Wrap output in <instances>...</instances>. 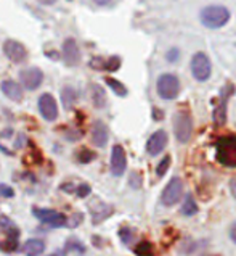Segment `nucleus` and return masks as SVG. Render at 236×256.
Returning <instances> with one entry per match:
<instances>
[{
    "label": "nucleus",
    "mask_w": 236,
    "mask_h": 256,
    "mask_svg": "<svg viewBox=\"0 0 236 256\" xmlns=\"http://www.w3.org/2000/svg\"><path fill=\"white\" fill-rule=\"evenodd\" d=\"M232 18L230 10L224 5H209L204 6L199 13V21L208 29H220L224 28Z\"/></svg>",
    "instance_id": "1"
},
{
    "label": "nucleus",
    "mask_w": 236,
    "mask_h": 256,
    "mask_svg": "<svg viewBox=\"0 0 236 256\" xmlns=\"http://www.w3.org/2000/svg\"><path fill=\"white\" fill-rule=\"evenodd\" d=\"M216 156L220 164L236 168V136H224L216 144Z\"/></svg>",
    "instance_id": "2"
},
{
    "label": "nucleus",
    "mask_w": 236,
    "mask_h": 256,
    "mask_svg": "<svg viewBox=\"0 0 236 256\" xmlns=\"http://www.w3.org/2000/svg\"><path fill=\"white\" fill-rule=\"evenodd\" d=\"M156 89L162 100H174L180 94V79L172 72H164L158 78Z\"/></svg>",
    "instance_id": "3"
},
{
    "label": "nucleus",
    "mask_w": 236,
    "mask_h": 256,
    "mask_svg": "<svg viewBox=\"0 0 236 256\" xmlns=\"http://www.w3.org/2000/svg\"><path fill=\"white\" fill-rule=\"evenodd\" d=\"M174 132L180 144L190 142L193 136V118L188 112H179L174 118Z\"/></svg>",
    "instance_id": "4"
},
{
    "label": "nucleus",
    "mask_w": 236,
    "mask_h": 256,
    "mask_svg": "<svg viewBox=\"0 0 236 256\" xmlns=\"http://www.w3.org/2000/svg\"><path fill=\"white\" fill-rule=\"evenodd\" d=\"M191 74L199 82H206L208 79L211 78V72H212V64L209 56L206 55L204 52H196L191 58Z\"/></svg>",
    "instance_id": "5"
},
{
    "label": "nucleus",
    "mask_w": 236,
    "mask_h": 256,
    "mask_svg": "<svg viewBox=\"0 0 236 256\" xmlns=\"http://www.w3.org/2000/svg\"><path fill=\"white\" fill-rule=\"evenodd\" d=\"M235 94V86L232 82H227L222 89H220V95H219V102L216 104V108H214V122L216 126H224L227 121V105L228 100Z\"/></svg>",
    "instance_id": "6"
},
{
    "label": "nucleus",
    "mask_w": 236,
    "mask_h": 256,
    "mask_svg": "<svg viewBox=\"0 0 236 256\" xmlns=\"http://www.w3.org/2000/svg\"><path fill=\"white\" fill-rule=\"evenodd\" d=\"M183 195V180L180 178H172L171 182L166 186V188L162 190L161 195V203L166 206H172L182 198Z\"/></svg>",
    "instance_id": "7"
},
{
    "label": "nucleus",
    "mask_w": 236,
    "mask_h": 256,
    "mask_svg": "<svg viewBox=\"0 0 236 256\" xmlns=\"http://www.w3.org/2000/svg\"><path fill=\"white\" fill-rule=\"evenodd\" d=\"M34 216L39 219L40 222L48 224L50 228H64L68 224V218L63 213H58L55 210H45V208H35Z\"/></svg>",
    "instance_id": "8"
},
{
    "label": "nucleus",
    "mask_w": 236,
    "mask_h": 256,
    "mask_svg": "<svg viewBox=\"0 0 236 256\" xmlns=\"http://www.w3.org/2000/svg\"><path fill=\"white\" fill-rule=\"evenodd\" d=\"M3 54L13 63H23L27 58L26 47L21 42L13 40V39L5 40V44H3Z\"/></svg>",
    "instance_id": "9"
},
{
    "label": "nucleus",
    "mask_w": 236,
    "mask_h": 256,
    "mask_svg": "<svg viewBox=\"0 0 236 256\" xmlns=\"http://www.w3.org/2000/svg\"><path fill=\"white\" fill-rule=\"evenodd\" d=\"M19 81L26 90H35L43 81V72L39 68H27L19 72Z\"/></svg>",
    "instance_id": "10"
},
{
    "label": "nucleus",
    "mask_w": 236,
    "mask_h": 256,
    "mask_svg": "<svg viewBox=\"0 0 236 256\" xmlns=\"http://www.w3.org/2000/svg\"><path fill=\"white\" fill-rule=\"evenodd\" d=\"M39 112L43 116V120L47 121H55L58 118V105L53 95L43 94L39 98Z\"/></svg>",
    "instance_id": "11"
},
{
    "label": "nucleus",
    "mask_w": 236,
    "mask_h": 256,
    "mask_svg": "<svg viewBox=\"0 0 236 256\" xmlns=\"http://www.w3.org/2000/svg\"><path fill=\"white\" fill-rule=\"evenodd\" d=\"M127 168V156L122 145H114L111 152V172L116 178H121Z\"/></svg>",
    "instance_id": "12"
},
{
    "label": "nucleus",
    "mask_w": 236,
    "mask_h": 256,
    "mask_svg": "<svg viewBox=\"0 0 236 256\" xmlns=\"http://www.w3.org/2000/svg\"><path fill=\"white\" fill-rule=\"evenodd\" d=\"M167 140H169V137L166 130H162V129L156 130V132L148 138V142H146V152H148V155L151 156L159 155V153L166 148Z\"/></svg>",
    "instance_id": "13"
},
{
    "label": "nucleus",
    "mask_w": 236,
    "mask_h": 256,
    "mask_svg": "<svg viewBox=\"0 0 236 256\" xmlns=\"http://www.w3.org/2000/svg\"><path fill=\"white\" fill-rule=\"evenodd\" d=\"M61 56H63V60L68 66H76V64L80 62V52H79V47H77L74 39H66L64 40Z\"/></svg>",
    "instance_id": "14"
},
{
    "label": "nucleus",
    "mask_w": 236,
    "mask_h": 256,
    "mask_svg": "<svg viewBox=\"0 0 236 256\" xmlns=\"http://www.w3.org/2000/svg\"><path fill=\"white\" fill-rule=\"evenodd\" d=\"M108 137H109V134H108L106 124L103 121H95L92 126V142L101 148L108 144Z\"/></svg>",
    "instance_id": "15"
},
{
    "label": "nucleus",
    "mask_w": 236,
    "mask_h": 256,
    "mask_svg": "<svg viewBox=\"0 0 236 256\" xmlns=\"http://www.w3.org/2000/svg\"><path fill=\"white\" fill-rule=\"evenodd\" d=\"M2 92L5 97H8L10 100H14V102H19L23 98V87H21L18 82L11 81V79L2 82Z\"/></svg>",
    "instance_id": "16"
},
{
    "label": "nucleus",
    "mask_w": 236,
    "mask_h": 256,
    "mask_svg": "<svg viewBox=\"0 0 236 256\" xmlns=\"http://www.w3.org/2000/svg\"><path fill=\"white\" fill-rule=\"evenodd\" d=\"M23 252L26 256H40L45 252V244L40 238H31L23 245Z\"/></svg>",
    "instance_id": "17"
},
{
    "label": "nucleus",
    "mask_w": 236,
    "mask_h": 256,
    "mask_svg": "<svg viewBox=\"0 0 236 256\" xmlns=\"http://www.w3.org/2000/svg\"><path fill=\"white\" fill-rule=\"evenodd\" d=\"M76 100H77L76 90L72 89V87H69V86L63 87V89H61V104H63V106L66 110H71L72 106H74Z\"/></svg>",
    "instance_id": "18"
},
{
    "label": "nucleus",
    "mask_w": 236,
    "mask_h": 256,
    "mask_svg": "<svg viewBox=\"0 0 236 256\" xmlns=\"http://www.w3.org/2000/svg\"><path fill=\"white\" fill-rule=\"evenodd\" d=\"M111 213H113V208H111V206H108V204L100 203L97 208H93V210H92V221H93V224L101 222L103 219H106L108 216H111Z\"/></svg>",
    "instance_id": "19"
},
{
    "label": "nucleus",
    "mask_w": 236,
    "mask_h": 256,
    "mask_svg": "<svg viewBox=\"0 0 236 256\" xmlns=\"http://www.w3.org/2000/svg\"><path fill=\"white\" fill-rule=\"evenodd\" d=\"M0 229L6 234V237H18L19 236V230L16 228V224L6 216H0Z\"/></svg>",
    "instance_id": "20"
},
{
    "label": "nucleus",
    "mask_w": 236,
    "mask_h": 256,
    "mask_svg": "<svg viewBox=\"0 0 236 256\" xmlns=\"http://www.w3.org/2000/svg\"><path fill=\"white\" fill-rule=\"evenodd\" d=\"M92 100L97 108H103L106 105V94L103 90V87H100L98 84L92 86Z\"/></svg>",
    "instance_id": "21"
},
{
    "label": "nucleus",
    "mask_w": 236,
    "mask_h": 256,
    "mask_svg": "<svg viewBox=\"0 0 236 256\" xmlns=\"http://www.w3.org/2000/svg\"><path fill=\"white\" fill-rule=\"evenodd\" d=\"M198 213V204L196 200L193 198V195L188 194L185 202H183V206H182V214L185 216H195Z\"/></svg>",
    "instance_id": "22"
},
{
    "label": "nucleus",
    "mask_w": 236,
    "mask_h": 256,
    "mask_svg": "<svg viewBox=\"0 0 236 256\" xmlns=\"http://www.w3.org/2000/svg\"><path fill=\"white\" fill-rule=\"evenodd\" d=\"M105 81L109 86V89H111L116 95H119V97H125V95H127V87H125L122 82L117 81V79H114V78H105Z\"/></svg>",
    "instance_id": "23"
},
{
    "label": "nucleus",
    "mask_w": 236,
    "mask_h": 256,
    "mask_svg": "<svg viewBox=\"0 0 236 256\" xmlns=\"http://www.w3.org/2000/svg\"><path fill=\"white\" fill-rule=\"evenodd\" d=\"M64 256L68 253H77V254H84L85 253V246L79 242L77 238H69L68 242H66V246H64Z\"/></svg>",
    "instance_id": "24"
},
{
    "label": "nucleus",
    "mask_w": 236,
    "mask_h": 256,
    "mask_svg": "<svg viewBox=\"0 0 236 256\" xmlns=\"http://www.w3.org/2000/svg\"><path fill=\"white\" fill-rule=\"evenodd\" d=\"M135 254L137 256H154V246L148 240H142L135 246Z\"/></svg>",
    "instance_id": "25"
},
{
    "label": "nucleus",
    "mask_w": 236,
    "mask_h": 256,
    "mask_svg": "<svg viewBox=\"0 0 236 256\" xmlns=\"http://www.w3.org/2000/svg\"><path fill=\"white\" fill-rule=\"evenodd\" d=\"M100 66L101 70H106V71H117L121 68V58L119 56H111L108 60H100Z\"/></svg>",
    "instance_id": "26"
},
{
    "label": "nucleus",
    "mask_w": 236,
    "mask_h": 256,
    "mask_svg": "<svg viewBox=\"0 0 236 256\" xmlns=\"http://www.w3.org/2000/svg\"><path fill=\"white\" fill-rule=\"evenodd\" d=\"M0 250L3 253H11L18 250V237H6L3 242H0Z\"/></svg>",
    "instance_id": "27"
},
{
    "label": "nucleus",
    "mask_w": 236,
    "mask_h": 256,
    "mask_svg": "<svg viewBox=\"0 0 236 256\" xmlns=\"http://www.w3.org/2000/svg\"><path fill=\"white\" fill-rule=\"evenodd\" d=\"M95 158H97V155H95V152L88 150V148H80L79 153H77V162H79V163H82V164L93 162Z\"/></svg>",
    "instance_id": "28"
},
{
    "label": "nucleus",
    "mask_w": 236,
    "mask_h": 256,
    "mask_svg": "<svg viewBox=\"0 0 236 256\" xmlns=\"http://www.w3.org/2000/svg\"><path fill=\"white\" fill-rule=\"evenodd\" d=\"M171 162H172V158H171V155H166L164 158L161 160V162L158 163V166H156V176L158 178H162L166 172H167V170L171 168Z\"/></svg>",
    "instance_id": "29"
},
{
    "label": "nucleus",
    "mask_w": 236,
    "mask_h": 256,
    "mask_svg": "<svg viewBox=\"0 0 236 256\" xmlns=\"http://www.w3.org/2000/svg\"><path fill=\"white\" fill-rule=\"evenodd\" d=\"M119 237L125 245H129L132 240H134V230L129 229V228H122L119 230Z\"/></svg>",
    "instance_id": "30"
},
{
    "label": "nucleus",
    "mask_w": 236,
    "mask_h": 256,
    "mask_svg": "<svg viewBox=\"0 0 236 256\" xmlns=\"http://www.w3.org/2000/svg\"><path fill=\"white\" fill-rule=\"evenodd\" d=\"M180 50L177 48V47H174V48H171L169 50V52L166 54V60L169 62V63H177L180 60Z\"/></svg>",
    "instance_id": "31"
},
{
    "label": "nucleus",
    "mask_w": 236,
    "mask_h": 256,
    "mask_svg": "<svg viewBox=\"0 0 236 256\" xmlns=\"http://www.w3.org/2000/svg\"><path fill=\"white\" fill-rule=\"evenodd\" d=\"M90 192H92V188L88 184H80L79 187H76V194L80 198H85L87 195H90Z\"/></svg>",
    "instance_id": "32"
},
{
    "label": "nucleus",
    "mask_w": 236,
    "mask_h": 256,
    "mask_svg": "<svg viewBox=\"0 0 236 256\" xmlns=\"http://www.w3.org/2000/svg\"><path fill=\"white\" fill-rule=\"evenodd\" d=\"M13 195H14V190L10 186L0 184V196H2V198H10V196H13Z\"/></svg>",
    "instance_id": "33"
},
{
    "label": "nucleus",
    "mask_w": 236,
    "mask_h": 256,
    "mask_svg": "<svg viewBox=\"0 0 236 256\" xmlns=\"http://www.w3.org/2000/svg\"><path fill=\"white\" fill-rule=\"evenodd\" d=\"M130 186L134 187V188L142 187V178H140L138 172H132V176H130Z\"/></svg>",
    "instance_id": "34"
},
{
    "label": "nucleus",
    "mask_w": 236,
    "mask_h": 256,
    "mask_svg": "<svg viewBox=\"0 0 236 256\" xmlns=\"http://www.w3.org/2000/svg\"><path fill=\"white\" fill-rule=\"evenodd\" d=\"M230 192L236 198V176H235V178H232V180H230Z\"/></svg>",
    "instance_id": "35"
},
{
    "label": "nucleus",
    "mask_w": 236,
    "mask_h": 256,
    "mask_svg": "<svg viewBox=\"0 0 236 256\" xmlns=\"http://www.w3.org/2000/svg\"><path fill=\"white\" fill-rule=\"evenodd\" d=\"M230 238H232L233 242L236 244V221L233 222V226L230 228Z\"/></svg>",
    "instance_id": "36"
},
{
    "label": "nucleus",
    "mask_w": 236,
    "mask_h": 256,
    "mask_svg": "<svg viewBox=\"0 0 236 256\" xmlns=\"http://www.w3.org/2000/svg\"><path fill=\"white\" fill-rule=\"evenodd\" d=\"M93 2L97 5H100V6H106V5L111 4V0H93Z\"/></svg>",
    "instance_id": "37"
},
{
    "label": "nucleus",
    "mask_w": 236,
    "mask_h": 256,
    "mask_svg": "<svg viewBox=\"0 0 236 256\" xmlns=\"http://www.w3.org/2000/svg\"><path fill=\"white\" fill-rule=\"evenodd\" d=\"M39 2L42 4V5H53L56 0H39Z\"/></svg>",
    "instance_id": "38"
},
{
    "label": "nucleus",
    "mask_w": 236,
    "mask_h": 256,
    "mask_svg": "<svg viewBox=\"0 0 236 256\" xmlns=\"http://www.w3.org/2000/svg\"><path fill=\"white\" fill-rule=\"evenodd\" d=\"M50 256H64V252H61V250H56V252H53Z\"/></svg>",
    "instance_id": "39"
},
{
    "label": "nucleus",
    "mask_w": 236,
    "mask_h": 256,
    "mask_svg": "<svg viewBox=\"0 0 236 256\" xmlns=\"http://www.w3.org/2000/svg\"><path fill=\"white\" fill-rule=\"evenodd\" d=\"M216 256H219V254H216Z\"/></svg>",
    "instance_id": "40"
}]
</instances>
